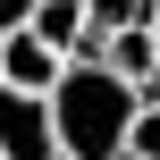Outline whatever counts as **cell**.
Here are the masks:
<instances>
[{
    "label": "cell",
    "mask_w": 160,
    "mask_h": 160,
    "mask_svg": "<svg viewBox=\"0 0 160 160\" xmlns=\"http://www.w3.org/2000/svg\"><path fill=\"white\" fill-rule=\"evenodd\" d=\"M101 68L127 76L135 93H160V42H152V25H118V34H101Z\"/></svg>",
    "instance_id": "5b68a950"
},
{
    "label": "cell",
    "mask_w": 160,
    "mask_h": 160,
    "mask_svg": "<svg viewBox=\"0 0 160 160\" xmlns=\"http://www.w3.org/2000/svg\"><path fill=\"white\" fill-rule=\"evenodd\" d=\"M42 101H51V143H59V160H118L127 135H135V110H143V93L127 76H110L101 59H68Z\"/></svg>",
    "instance_id": "6da1fadb"
},
{
    "label": "cell",
    "mask_w": 160,
    "mask_h": 160,
    "mask_svg": "<svg viewBox=\"0 0 160 160\" xmlns=\"http://www.w3.org/2000/svg\"><path fill=\"white\" fill-rule=\"evenodd\" d=\"M25 17H34V0H0V34H17Z\"/></svg>",
    "instance_id": "ba28073f"
},
{
    "label": "cell",
    "mask_w": 160,
    "mask_h": 160,
    "mask_svg": "<svg viewBox=\"0 0 160 160\" xmlns=\"http://www.w3.org/2000/svg\"><path fill=\"white\" fill-rule=\"evenodd\" d=\"M143 25H152V42H160V0H152V17H143Z\"/></svg>",
    "instance_id": "9c48e42d"
},
{
    "label": "cell",
    "mask_w": 160,
    "mask_h": 160,
    "mask_svg": "<svg viewBox=\"0 0 160 160\" xmlns=\"http://www.w3.org/2000/svg\"><path fill=\"white\" fill-rule=\"evenodd\" d=\"M143 17H152V0H84L93 34H118V25H143Z\"/></svg>",
    "instance_id": "8992f818"
},
{
    "label": "cell",
    "mask_w": 160,
    "mask_h": 160,
    "mask_svg": "<svg viewBox=\"0 0 160 160\" xmlns=\"http://www.w3.org/2000/svg\"><path fill=\"white\" fill-rule=\"evenodd\" d=\"M0 160H59V143H51V101L42 93L0 84Z\"/></svg>",
    "instance_id": "7a4b0ae2"
},
{
    "label": "cell",
    "mask_w": 160,
    "mask_h": 160,
    "mask_svg": "<svg viewBox=\"0 0 160 160\" xmlns=\"http://www.w3.org/2000/svg\"><path fill=\"white\" fill-rule=\"evenodd\" d=\"M127 152H135V160H160V93H143V110H135V135H127Z\"/></svg>",
    "instance_id": "52a82bcc"
},
{
    "label": "cell",
    "mask_w": 160,
    "mask_h": 160,
    "mask_svg": "<svg viewBox=\"0 0 160 160\" xmlns=\"http://www.w3.org/2000/svg\"><path fill=\"white\" fill-rule=\"evenodd\" d=\"M59 68H68V59H59L51 42H34L25 25H17V34H0V84H17V93H51V84H59Z\"/></svg>",
    "instance_id": "277c9868"
},
{
    "label": "cell",
    "mask_w": 160,
    "mask_h": 160,
    "mask_svg": "<svg viewBox=\"0 0 160 160\" xmlns=\"http://www.w3.org/2000/svg\"><path fill=\"white\" fill-rule=\"evenodd\" d=\"M25 34H34V42H51L59 59H101V34L84 25V0H34Z\"/></svg>",
    "instance_id": "3957f363"
}]
</instances>
